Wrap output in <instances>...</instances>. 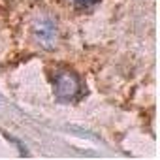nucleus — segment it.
<instances>
[{
  "label": "nucleus",
  "instance_id": "obj_3",
  "mask_svg": "<svg viewBox=\"0 0 160 160\" xmlns=\"http://www.w3.org/2000/svg\"><path fill=\"white\" fill-rule=\"evenodd\" d=\"M68 2L73 8H77V10H89V8H92L98 2V0H68Z\"/></svg>",
  "mask_w": 160,
  "mask_h": 160
},
{
  "label": "nucleus",
  "instance_id": "obj_2",
  "mask_svg": "<svg viewBox=\"0 0 160 160\" xmlns=\"http://www.w3.org/2000/svg\"><path fill=\"white\" fill-rule=\"evenodd\" d=\"M32 30H34V36H36V40L40 42L42 47L53 49V47L57 45V25H55L53 19H49L47 15L36 17Z\"/></svg>",
  "mask_w": 160,
  "mask_h": 160
},
{
  "label": "nucleus",
  "instance_id": "obj_1",
  "mask_svg": "<svg viewBox=\"0 0 160 160\" xmlns=\"http://www.w3.org/2000/svg\"><path fill=\"white\" fill-rule=\"evenodd\" d=\"M55 94L58 100L72 102L81 94V81L70 70H58L55 73Z\"/></svg>",
  "mask_w": 160,
  "mask_h": 160
}]
</instances>
